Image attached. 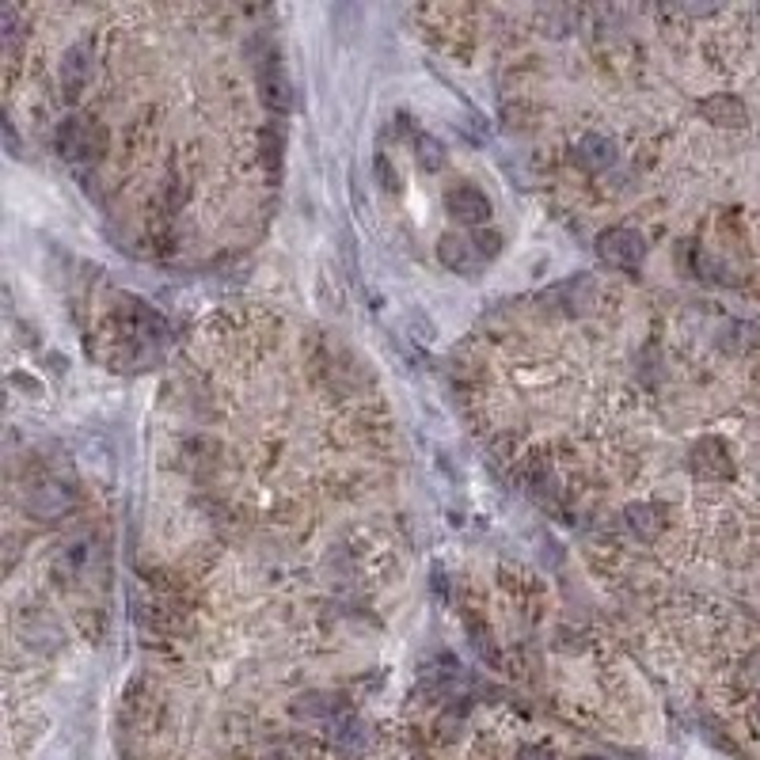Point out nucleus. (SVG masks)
Returning <instances> with one entry per match:
<instances>
[{
    "label": "nucleus",
    "instance_id": "obj_5",
    "mask_svg": "<svg viewBox=\"0 0 760 760\" xmlns=\"http://www.w3.org/2000/svg\"><path fill=\"white\" fill-rule=\"evenodd\" d=\"M88 73H92V46H88V42H76L73 50L65 54V61H61V88H65L69 99L80 95Z\"/></svg>",
    "mask_w": 760,
    "mask_h": 760
},
{
    "label": "nucleus",
    "instance_id": "obj_12",
    "mask_svg": "<svg viewBox=\"0 0 760 760\" xmlns=\"http://www.w3.org/2000/svg\"><path fill=\"white\" fill-rule=\"evenodd\" d=\"M517 760H551V753L544 745H525V749L517 753Z\"/></svg>",
    "mask_w": 760,
    "mask_h": 760
},
{
    "label": "nucleus",
    "instance_id": "obj_10",
    "mask_svg": "<svg viewBox=\"0 0 760 760\" xmlns=\"http://www.w3.org/2000/svg\"><path fill=\"white\" fill-rule=\"evenodd\" d=\"M418 149H422L418 152V160H422L430 171H437L441 164H445V152H441V145H437L434 137H422V141H418Z\"/></svg>",
    "mask_w": 760,
    "mask_h": 760
},
{
    "label": "nucleus",
    "instance_id": "obj_4",
    "mask_svg": "<svg viewBox=\"0 0 760 760\" xmlns=\"http://www.w3.org/2000/svg\"><path fill=\"white\" fill-rule=\"evenodd\" d=\"M437 255H441V263L449 266V270H456V274H475L479 263H483V255H479L472 240H464V236H441Z\"/></svg>",
    "mask_w": 760,
    "mask_h": 760
},
{
    "label": "nucleus",
    "instance_id": "obj_1",
    "mask_svg": "<svg viewBox=\"0 0 760 760\" xmlns=\"http://www.w3.org/2000/svg\"><path fill=\"white\" fill-rule=\"evenodd\" d=\"M57 149L61 156H69L73 164L80 160H99L107 149V130L95 122H80V118H65L57 126Z\"/></svg>",
    "mask_w": 760,
    "mask_h": 760
},
{
    "label": "nucleus",
    "instance_id": "obj_2",
    "mask_svg": "<svg viewBox=\"0 0 760 760\" xmlns=\"http://www.w3.org/2000/svg\"><path fill=\"white\" fill-rule=\"evenodd\" d=\"M601 259L612 266H639L643 263V240H639V232H631V228H608L605 236H601Z\"/></svg>",
    "mask_w": 760,
    "mask_h": 760
},
{
    "label": "nucleus",
    "instance_id": "obj_6",
    "mask_svg": "<svg viewBox=\"0 0 760 760\" xmlns=\"http://www.w3.org/2000/svg\"><path fill=\"white\" fill-rule=\"evenodd\" d=\"M700 114L707 122H715V126H741V122H745V107H741V99H734V95H711V99H703Z\"/></svg>",
    "mask_w": 760,
    "mask_h": 760
},
{
    "label": "nucleus",
    "instance_id": "obj_3",
    "mask_svg": "<svg viewBox=\"0 0 760 760\" xmlns=\"http://www.w3.org/2000/svg\"><path fill=\"white\" fill-rule=\"evenodd\" d=\"M449 209H453L456 221H464V225H483L487 217H491V198L483 194L479 187H456L449 190Z\"/></svg>",
    "mask_w": 760,
    "mask_h": 760
},
{
    "label": "nucleus",
    "instance_id": "obj_7",
    "mask_svg": "<svg viewBox=\"0 0 760 760\" xmlns=\"http://www.w3.org/2000/svg\"><path fill=\"white\" fill-rule=\"evenodd\" d=\"M578 164L593 171L608 168V164H612V141L601 137V133H586V137L578 141Z\"/></svg>",
    "mask_w": 760,
    "mask_h": 760
},
{
    "label": "nucleus",
    "instance_id": "obj_9",
    "mask_svg": "<svg viewBox=\"0 0 760 760\" xmlns=\"http://www.w3.org/2000/svg\"><path fill=\"white\" fill-rule=\"evenodd\" d=\"M692 468H696L700 475H707V479H715V475H726V472H730V464L722 460V445H719V441H711V437L696 445V456H692Z\"/></svg>",
    "mask_w": 760,
    "mask_h": 760
},
{
    "label": "nucleus",
    "instance_id": "obj_11",
    "mask_svg": "<svg viewBox=\"0 0 760 760\" xmlns=\"http://www.w3.org/2000/svg\"><path fill=\"white\" fill-rule=\"evenodd\" d=\"M472 244H475V251H479L483 259H494V255L502 251V236H498V232H479Z\"/></svg>",
    "mask_w": 760,
    "mask_h": 760
},
{
    "label": "nucleus",
    "instance_id": "obj_8",
    "mask_svg": "<svg viewBox=\"0 0 760 760\" xmlns=\"http://www.w3.org/2000/svg\"><path fill=\"white\" fill-rule=\"evenodd\" d=\"M627 529L635 532L643 544H654V540L662 536L665 521L654 510H650V506H631V510H627Z\"/></svg>",
    "mask_w": 760,
    "mask_h": 760
}]
</instances>
